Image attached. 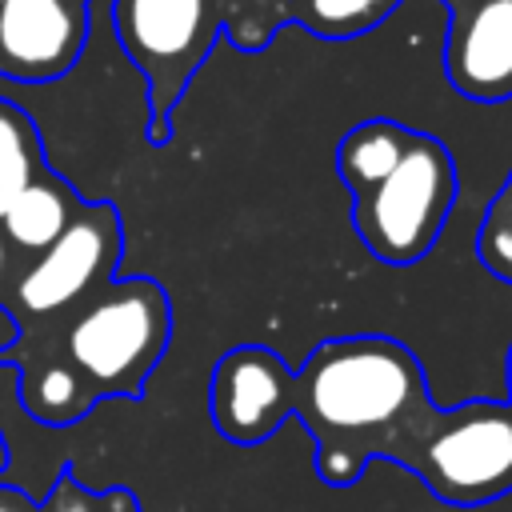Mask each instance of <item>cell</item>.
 Segmentation results:
<instances>
[{"mask_svg": "<svg viewBox=\"0 0 512 512\" xmlns=\"http://www.w3.org/2000/svg\"><path fill=\"white\" fill-rule=\"evenodd\" d=\"M436 400L416 352L384 332L332 336L316 344L288 384V416L316 440V476L352 488L372 460H396L400 444Z\"/></svg>", "mask_w": 512, "mask_h": 512, "instance_id": "6da1fadb", "label": "cell"}, {"mask_svg": "<svg viewBox=\"0 0 512 512\" xmlns=\"http://www.w3.org/2000/svg\"><path fill=\"white\" fill-rule=\"evenodd\" d=\"M288 24V0H112V32L144 76L152 148L172 140V112L220 36L264 52Z\"/></svg>", "mask_w": 512, "mask_h": 512, "instance_id": "7a4b0ae2", "label": "cell"}, {"mask_svg": "<svg viewBox=\"0 0 512 512\" xmlns=\"http://www.w3.org/2000/svg\"><path fill=\"white\" fill-rule=\"evenodd\" d=\"M64 360L100 400H136L172 340V300L152 276H116L48 336H16Z\"/></svg>", "mask_w": 512, "mask_h": 512, "instance_id": "3957f363", "label": "cell"}, {"mask_svg": "<svg viewBox=\"0 0 512 512\" xmlns=\"http://www.w3.org/2000/svg\"><path fill=\"white\" fill-rule=\"evenodd\" d=\"M440 504L480 508L512 492V408L504 400L432 404L396 460Z\"/></svg>", "mask_w": 512, "mask_h": 512, "instance_id": "277c9868", "label": "cell"}, {"mask_svg": "<svg viewBox=\"0 0 512 512\" xmlns=\"http://www.w3.org/2000/svg\"><path fill=\"white\" fill-rule=\"evenodd\" d=\"M456 192L460 180L448 144L412 128L396 164L376 184L352 192V228L380 264H416L436 248Z\"/></svg>", "mask_w": 512, "mask_h": 512, "instance_id": "5b68a950", "label": "cell"}, {"mask_svg": "<svg viewBox=\"0 0 512 512\" xmlns=\"http://www.w3.org/2000/svg\"><path fill=\"white\" fill-rule=\"evenodd\" d=\"M120 260H124L120 208L112 200H88L44 252H36L16 268L4 312L20 336H48L92 292L116 280Z\"/></svg>", "mask_w": 512, "mask_h": 512, "instance_id": "8992f818", "label": "cell"}, {"mask_svg": "<svg viewBox=\"0 0 512 512\" xmlns=\"http://www.w3.org/2000/svg\"><path fill=\"white\" fill-rule=\"evenodd\" d=\"M288 384L292 368L268 344L228 348L208 380V416L228 444L256 448L288 420Z\"/></svg>", "mask_w": 512, "mask_h": 512, "instance_id": "52a82bcc", "label": "cell"}, {"mask_svg": "<svg viewBox=\"0 0 512 512\" xmlns=\"http://www.w3.org/2000/svg\"><path fill=\"white\" fill-rule=\"evenodd\" d=\"M88 44V8L76 0H0V76L52 84Z\"/></svg>", "mask_w": 512, "mask_h": 512, "instance_id": "ba28073f", "label": "cell"}, {"mask_svg": "<svg viewBox=\"0 0 512 512\" xmlns=\"http://www.w3.org/2000/svg\"><path fill=\"white\" fill-rule=\"evenodd\" d=\"M444 76L464 100H512V0H460L448 8Z\"/></svg>", "mask_w": 512, "mask_h": 512, "instance_id": "9c48e42d", "label": "cell"}, {"mask_svg": "<svg viewBox=\"0 0 512 512\" xmlns=\"http://www.w3.org/2000/svg\"><path fill=\"white\" fill-rule=\"evenodd\" d=\"M88 200L56 172V168H40L4 208L0 216V236L8 240V248L16 252V260H32L36 252H44L84 208Z\"/></svg>", "mask_w": 512, "mask_h": 512, "instance_id": "30bf717a", "label": "cell"}, {"mask_svg": "<svg viewBox=\"0 0 512 512\" xmlns=\"http://www.w3.org/2000/svg\"><path fill=\"white\" fill-rule=\"evenodd\" d=\"M408 136H412V128L400 120H388V116H368V120L352 124L336 144V176L344 180V188L360 192V188L376 184L396 164Z\"/></svg>", "mask_w": 512, "mask_h": 512, "instance_id": "8fae6325", "label": "cell"}, {"mask_svg": "<svg viewBox=\"0 0 512 512\" xmlns=\"http://www.w3.org/2000/svg\"><path fill=\"white\" fill-rule=\"evenodd\" d=\"M44 144L36 120L8 96H0V216L12 196L44 168Z\"/></svg>", "mask_w": 512, "mask_h": 512, "instance_id": "7c38bea8", "label": "cell"}, {"mask_svg": "<svg viewBox=\"0 0 512 512\" xmlns=\"http://www.w3.org/2000/svg\"><path fill=\"white\" fill-rule=\"evenodd\" d=\"M400 0H288L292 24L320 40H356L380 28Z\"/></svg>", "mask_w": 512, "mask_h": 512, "instance_id": "4fadbf2b", "label": "cell"}, {"mask_svg": "<svg viewBox=\"0 0 512 512\" xmlns=\"http://www.w3.org/2000/svg\"><path fill=\"white\" fill-rule=\"evenodd\" d=\"M476 256H480V264H484L496 280L512 284V172L504 176L500 192L488 200V208H484V216H480V228H476Z\"/></svg>", "mask_w": 512, "mask_h": 512, "instance_id": "5bb4252c", "label": "cell"}, {"mask_svg": "<svg viewBox=\"0 0 512 512\" xmlns=\"http://www.w3.org/2000/svg\"><path fill=\"white\" fill-rule=\"evenodd\" d=\"M96 512H144V508L128 488H108V492H96Z\"/></svg>", "mask_w": 512, "mask_h": 512, "instance_id": "9a60e30c", "label": "cell"}, {"mask_svg": "<svg viewBox=\"0 0 512 512\" xmlns=\"http://www.w3.org/2000/svg\"><path fill=\"white\" fill-rule=\"evenodd\" d=\"M0 512H40V504L16 484H0Z\"/></svg>", "mask_w": 512, "mask_h": 512, "instance_id": "2e32d148", "label": "cell"}, {"mask_svg": "<svg viewBox=\"0 0 512 512\" xmlns=\"http://www.w3.org/2000/svg\"><path fill=\"white\" fill-rule=\"evenodd\" d=\"M16 268H20V260H16V252L8 248V240L0 236V312H4V300H8V292H12Z\"/></svg>", "mask_w": 512, "mask_h": 512, "instance_id": "e0dca14e", "label": "cell"}, {"mask_svg": "<svg viewBox=\"0 0 512 512\" xmlns=\"http://www.w3.org/2000/svg\"><path fill=\"white\" fill-rule=\"evenodd\" d=\"M8 468V440H4V428H0V472Z\"/></svg>", "mask_w": 512, "mask_h": 512, "instance_id": "ac0fdd59", "label": "cell"}, {"mask_svg": "<svg viewBox=\"0 0 512 512\" xmlns=\"http://www.w3.org/2000/svg\"><path fill=\"white\" fill-rule=\"evenodd\" d=\"M508 408H512V348H508V400H504Z\"/></svg>", "mask_w": 512, "mask_h": 512, "instance_id": "d6986e66", "label": "cell"}, {"mask_svg": "<svg viewBox=\"0 0 512 512\" xmlns=\"http://www.w3.org/2000/svg\"><path fill=\"white\" fill-rule=\"evenodd\" d=\"M440 4H444V8H452V4H460V0H440Z\"/></svg>", "mask_w": 512, "mask_h": 512, "instance_id": "ffe728a7", "label": "cell"}, {"mask_svg": "<svg viewBox=\"0 0 512 512\" xmlns=\"http://www.w3.org/2000/svg\"><path fill=\"white\" fill-rule=\"evenodd\" d=\"M76 4H84V8H88V4H92V0H76Z\"/></svg>", "mask_w": 512, "mask_h": 512, "instance_id": "44dd1931", "label": "cell"}]
</instances>
